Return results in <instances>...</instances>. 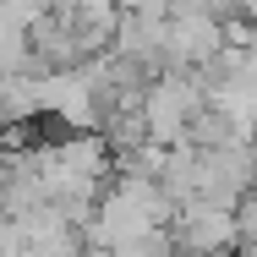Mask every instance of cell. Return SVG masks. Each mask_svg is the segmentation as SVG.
<instances>
[{"label": "cell", "instance_id": "obj_1", "mask_svg": "<svg viewBox=\"0 0 257 257\" xmlns=\"http://www.w3.org/2000/svg\"><path fill=\"white\" fill-rule=\"evenodd\" d=\"M235 230H241V246H257V192L241 197V208H235Z\"/></svg>", "mask_w": 257, "mask_h": 257}]
</instances>
